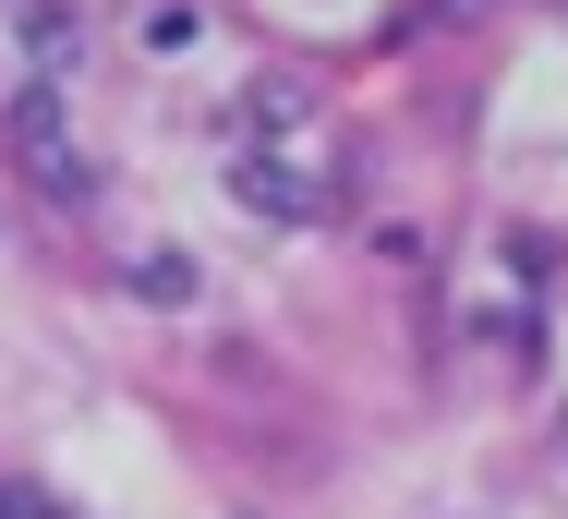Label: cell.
<instances>
[{
  "instance_id": "6da1fadb",
  "label": "cell",
  "mask_w": 568,
  "mask_h": 519,
  "mask_svg": "<svg viewBox=\"0 0 568 519\" xmlns=\"http://www.w3.org/2000/svg\"><path fill=\"white\" fill-rule=\"evenodd\" d=\"M12 157H24V182L49 194V206H85L98 194V170H85V145H73V121H61V85H12Z\"/></svg>"
},
{
  "instance_id": "7a4b0ae2",
  "label": "cell",
  "mask_w": 568,
  "mask_h": 519,
  "mask_svg": "<svg viewBox=\"0 0 568 519\" xmlns=\"http://www.w3.org/2000/svg\"><path fill=\"white\" fill-rule=\"evenodd\" d=\"M230 182H242V206H254V217H315V206H327V182H303L291 157H242Z\"/></svg>"
},
{
  "instance_id": "3957f363",
  "label": "cell",
  "mask_w": 568,
  "mask_h": 519,
  "mask_svg": "<svg viewBox=\"0 0 568 519\" xmlns=\"http://www.w3.org/2000/svg\"><path fill=\"white\" fill-rule=\"evenodd\" d=\"M291 121H303V98H291V85H254V98L230 109V133H242V157H254L266 133H291Z\"/></svg>"
},
{
  "instance_id": "277c9868",
  "label": "cell",
  "mask_w": 568,
  "mask_h": 519,
  "mask_svg": "<svg viewBox=\"0 0 568 519\" xmlns=\"http://www.w3.org/2000/svg\"><path fill=\"white\" fill-rule=\"evenodd\" d=\"M133 291H145V303H194V266H182V254H145Z\"/></svg>"
}]
</instances>
